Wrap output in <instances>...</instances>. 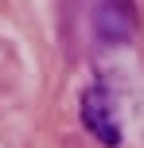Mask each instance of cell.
<instances>
[{"label": "cell", "mask_w": 144, "mask_h": 148, "mask_svg": "<svg viewBox=\"0 0 144 148\" xmlns=\"http://www.w3.org/2000/svg\"><path fill=\"white\" fill-rule=\"evenodd\" d=\"M78 113H82V125H86V133H90L93 140H101L105 148L121 144V129H117V121H113V105H109V94L101 86H93V90L82 94Z\"/></svg>", "instance_id": "1"}, {"label": "cell", "mask_w": 144, "mask_h": 148, "mask_svg": "<svg viewBox=\"0 0 144 148\" xmlns=\"http://www.w3.org/2000/svg\"><path fill=\"white\" fill-rule=\"evenodd\" d=\"M93 31L105 43H129L136 35V8L132 0H101L93 12Z\"/></svg>", "instance_id": "2"}]
</instances>
